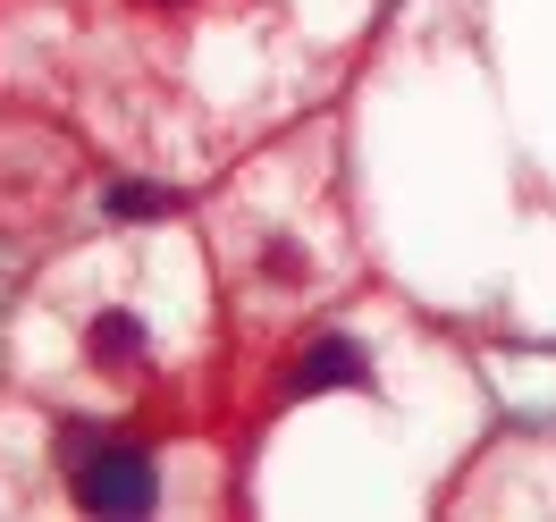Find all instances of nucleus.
<instances>
[{
    "mask_svg": "<svg viewBox=\"0 0 556 522\" xmlns=\"http://www.w3.org/2000/svg\"><path fill=\"white\" fill-rule=\"evenodd\" d=\"M68 481L85 514H152L161 497V472L143 463V447H118V438H93V430H68Z\"/></svg>",
    "mask_w": 556,
    "mask_h": 522,
    "instance_id": "obj_1",
    "label": "nucleus"
},
{
    "mask_svg": "<svg viewBox=\"0 0 556 522\" xmlns=\"http://www.w3.org/2000/svg\"><path fill=\"white\" fill-rule=\"evenodd\" d=\"M320 387H371V354L354 338H320V346L295 354V396H320Z\"/></svg>",
    "mask_w": 556,
    "mask_h": 522,
    "instance_id": "obj_2",
    "label": "nucleus"
},
{
    "mask_svg": "<svg viewBox=\"0 0 556 522\" xmlns=\"http://www.w3.org/2000/svg\"><path fill=\"white\" fill-rule=\"evenodd\" d=\"M85 346H93V362H136V354H143V320L136 313H102Z\"/></svg>",
    "mask_w": 556,
    "mask_h": 522,
    "instance_id": "obj_3",
    "label": "nucleus"
},
{
    "mask_svg": "<svg viewBox=\"0 0 556 522\" xmlns=\"http://www.w3.org/2000/svg\"><path fill=\"white\" fill-rule=\"evenodd\" d=\"M102 211L110 219H161L169 194H161V186H102Z\"/></svg>",
    "mask_w": 556,
    "mask_h": 522,
    "instance_id": "obj_4",
    "label": "nucleus"
},
{
    "mask_svg": "<svg viewBox=\"0 0 556 522\" xmlns=\"http://www.w3.org/2000/svg\"><path fill=\"white\" fill-rule=\"evenodd\" d=\"M270 279H304V253H295V244H287V237L270 244Z\"/></svg>",
    "mask_w": 556,
    "mask_h": 522,
    "instance_id": "obj_5",
    "label": "nucleus"
}]
</instances>
